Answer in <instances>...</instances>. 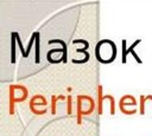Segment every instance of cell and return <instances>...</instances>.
I'll list each match as a JSON object with an SVG mask.
<instances>
[{"label":"cell","instance_id":"obj_1","mask_svg":"<svg viewBox=\"0 0 152 136\" xmlns=\"http://www.w3.org/2000/svg\"><path fill=\"white\" fill-rule=\"evenodd\" d=\"M118 48L114 41L109 39L100 40L95 46V57L101 64H110L115 60Z\"/></svg>","mask_w":152,"mask_h":136},{"label":"cell","instance_id":"obj_2","mask_svg":"<svg viewBox=\"0 0 152 136\" xmlns=\"http://www.w3.org/2000/svg\"><path fill=\"white\" fill-rule=\"evenodd\" d=\"M48 106H49L48 99L43 95H39V93L32 96L28 102V108L33 115H38V116L44 115L48 111Z\"/></svg>","mask_w":152,"mask_h":136},{"label":"cell","instance_id":"obj_3","mask_svg":"<svg viewBox=\"0 0 152 136\" xmlns=\"http://www.w3.org/2000/svg\"><path fill=\"white\" fill-rule=\"evenodd\" d=\"M76 105H77V112L82 116L90 115L95 109V102L88 95H78L76 98Z\"/></svg>","mask_w":152,"mask_h":136},{"label":"cell","instance_id":"obj_4","mask_svg":"<svg viewBox=\"0 0 152 136\" xmlns=\"http://www.w3.org/2000/svg\"><path fill=\"white\" fill-rule=\"evenodd\" d=\"M8 97L12 103H23L28 97V90L21 84H12L8 90Z\"/></svg>","mask_w":152,"mask_h":136},{"label":"cell","instance_id":"obj_5","mask_svg":"<svg viewBox=\"0 0 152 136\" xmlns=\"http://www.w3.org/2000/svg\"><path fill=\"white\" fill-rule=\"evenodd\" d=\"M119 109L125 115H134L138 111V102L134 96L125 95L119 101Z\"/></svg>","mask_w":152,"mask_h":136},{"label":"cell","instance_id":"obj_6","mask_svg":"<svg viewBox=\"0 0 152 136\" xmlns=\"http://www.w3.org/2000/svg\"><path fill=\"white\" fill-rule=\"evenodd\" d=\"M147 98H150V96L148 97L147 96H144V95L140 96V109H139V111H140L141 115L145 114V103H146V99Z\"/></svg>","mask_w":152,"mask_h":136}]
</instances>
